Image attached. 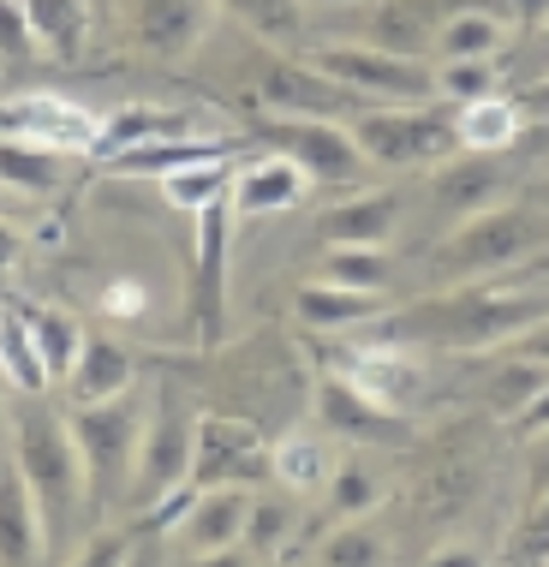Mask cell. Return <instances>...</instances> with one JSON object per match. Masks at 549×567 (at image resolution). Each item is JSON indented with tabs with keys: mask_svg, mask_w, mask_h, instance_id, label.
Returning <instances> with one entry per match:
<instances>
[{
	"mask_svg": "<svg viewBox=\"0 0 549 567\" xmlns=\"http://www.w3.org/2000/svg\"><path fill=\"white\" fill-rule=\"evenodd\" d=\"M472 7H484V12H496L501 24H514V30H538L549 24V0H472Z\"/></svg>",
	"mask_w": 549,
	"mask_h": 567,
	"instance_id": "ee69618b",
	"label": "cell"
},
{
	"mask_svg": "<svg viewBox=\"0 0 549 567\" xmlns=\"http://www.w3.org/2000/svg\"><path fill=\"white\" fill-rule=\"evenodd\" d=\"M221 12H234L263 49L304 54V0H221Z\"/></svg>",
	"mask_w": 549,
	"mask_h": 567,
	"instance_id": "f1b7e54d",
	"label": "cell"
},
{
	"mask_svg": "<svg viewBox=\"0 0 549 567\" xmlns=\"http://www.w3.org/2000/svg\"><path fill=\"white\" fill-rule=\"evenodd\" d=\"M311 412H317V431L364 442V449H401L412 436L406 412H394V406L376 401V394H364L359 382L341 377L334 364H323V371L311 377Z\"/></svg>",
	"mask_w": 549,
	"mask_h": 567,
	"instance_id": "7c38bea8",
	"label": "cell"
},
{
	"mask_svg": "<svg viewBox=\"0 0 549 567\" xmlns=\"http://www.w3.org/2000/svg\"><path fill=\"white\" fill-rule=\"evenodd\" d=\"M0 377L19 382V394H42L54 382L49 364H42V352H37V334L24 323V311L0 317Z\"/></svg>",
	"mask_w": 549,
	"mask_h": 567,
	"instance_id": "d590c367",
	"label": "cell"
},
{
	"mask_svg": "<svg viewBox=\"0 0 549 567\" xmlns=\"http://www.w3.org/2000/svg\"><path fill=\"white\" fill-rule=\"evenodd\" d=\"M12 460H19L30 496H37L42 532L66 538L79 526V514H90V478L72 424L54 406H42V394H24L19 419H12Z\"/></svg>",
	"mask_w": 549,
	"mask_h": 567,
	"instance_id": "7a4b0ae2",
	"label": "cell"
},
{
	"mask_svg": "<svg viewBox=\"0 0 549 567\" xmlns=\"http://www.w3.org/2000/svg\"><path fill=\"white\" fill-rule=\"evenodd\" d=\"M221 0H132V37L156 60H191L209 42Z\"/></svg>",
	"mask_w": 549,
	"mask_h": 567,
	"instance_id": "2e32d148",
	"label": "cell"
},
{
	"mask_svg": "<svg viewBox=\"0 0 549 567\" xmlns=\"http://www.w3.org/2000/svg\"><path fill=\"white\" fill-rule=\"evenodd\" d=\"M549 251V209L538 197L526 204H496L484 216L460 221L448 239L431 251V281L460 287V281H496V275L531 264Z\"/></svg>",
	"mask_w": 549,
	"mask_h": 567,
	"instance_id": "3957f363",
	"label": "cell"
},
{
	"mask_svg": "<svg viewBox=\"0 0 549 567\" xmlns=\"http://www.w3.org/2000/svg\"><path fill=\"white\" fill-rule=\"evenodd\" d=\"M311 7H329L334 12V7H353V0H311Z\"/></svg>",
	"mask_w": 549,
	"mask_h": 567,
	"instance_id": "11a10c76",
	"label": "cell"
},
{
	"mask_svg": "<svg viewBox=\"0 0 549 567\" xmlns=\"http://www.w3.org/2000/svg\"><path fill=\"white\" fill-rule=\"evenodd\" d=\"M108 120L79 109L66 96H12L0 102V137H30V144L66 150V156H96Z\"/></svg>",
	"mask_w": 549,
	"mask_h": 567,
	"instance_id": "9a60e30c",
	"label": "cell"
},
{
	"mask_svg": "<svg viewBox=\"0 0 549 567\" xmlns=\"http://www.w3.org/2000/svg\"><path fill=\"white\" fill-rule=\"evenodd\" d=\"M0 54H12V60L37 54V30H30L19 0H0Z\"/></svg>",
	"mask_w": 549,
	"mask_h": 567,
	"instance_id": "7bdbcfd3",
	"label": "cell"
},
{
	"mask_svg": "<svg viewBox=\"0 0 549 567\" xmlns=\"http://www.w3.org/2000/svg\"><path fill=\"white\" fill-rule=\"evenodd\" d=\"M353 144L364 150L371 167L406 174V167H436L448 156H460V132L454 114L424 102V109H364L353 120Z\"/></svg>",
	"mask_w": 549,
	"mask_h": 567,
	"instance_id": "8992f818",
	"label": "cell"
},
{
	"mask_svg": "<svg viewBox=\"0 0 549 567\" xmlns=\"http://www.w3.org/2000/svg\"><path fill=\"white\" fill-rule=\"evenodd\" d=\"M72 436L84 454V478H90V514H108L114 502H126L132 466H137V436H144V412H137L132 389L96 406H72Z\"/></svg>",
	"mask_w": 549,
	"mask_h": 567,
	"instance_id": "5b68a950",
	"label": "cell"
},
{
	"mask_svg": "<svg viewBox=\"0 0 549 567\" xmlns=\"http://www.w3.org/2000/svg\"><path fill=\"white\" fill-rule=\"evenodd\" d=\"M520 109H526V120H543V126H549V79L520 90Z\"/></svg>",
	"mask_w": 549,
	"mask_h": 567,
	"instance_id": "f907efd6",
	"label": "cell"
},
{
	"mask_svg": "<svg viewBox=\"0 0 549 567\" xmlns=\"http://www.w3.org/2000/svg\"><path fill=\"white\" fill-rule=\"evenodd\" d=\"M24 323H30V334H37V352H42V364H49V377L66 382L72 371H79V352L90 341L84 323H79V317H66V311H54V305H30Z\"/></svg>",
	"mask_w": 549,
	"mask_h": 567,
	"instance_id": "836d02e7",
	"label": "cell"
},
{
	"mask_svg": "<svg viewBox=\"0 0 549 567\" xmlns=\"http://www.w3.org/2000/svg\"><path fill=\"white\" fill-rule=\"evenodd\" d=\"M197 489H257L274 484V436L234 412H204L197 419V454H191Z\"/></svg>",
	"mask_w": 549,
	"mask_h": 567,
	"instance_id": "ba28073f",
	"label": "cell"
},
{
	"mask_svg": "<svg viewBox=\"0 0 549 567\" xmlns=\"http://www.w3.org/2000/svg\"><path fill=\"white\" fill-rule=\"evenodd\" d=\"M0 186L24 197H54L66 186V150L30 144V137H0Z\"/></svg>",
	"mask_w": 549,
	"mask_h": 567,
	"instance_id": "83f0119b",
	"label": "cell"
},
{
	"mask_svg": "<svg viewBox=\"0 0 549 567\" xmlns=\"http://www.w3.org/2000/svg\"><path fill=\"white\" fill-rule=\"evenodd\" d=\"M401 221H406L401 192H359L317 216V239L323 245H389L401 234Z\"/></svg>",
	"mask_w": 549,
	"mask_h": 567,
	"instance_id": "ffe728a7",
	"label": "cell"
},
{
	"mask_svg": "<svg viewBox=\"0 0 549 567\" xmlns=\"http://www.w3.org/2000/svg\"><path fill=\"white\" fill-rule=\"evenodd\" d=\"M191 132H204V120H191V114H179V109H149V102H132V109L108 114L96 156L108 162V156H120V150L156 144V137H191Z\"/></svg>",
	"mask_w": 549,
	"mask_h": 567,
	"instance_id": "484cf974",
	"label": "cell"
},
{
	"mask_svg": "<svg viewBox=\"0 0 549 567\" xmlns=\"http://www.w3.org/2000/svg\"><path fill=\"white\" fill-rule=\"evenodd\" d=\"M311 197V174L293 162V156H257L246 167H234V216H281V209H293Z\"/></svg>",
	"mask_w": 549,
	"mask_h": 567,
	"instance_id": "d6986e66",
	"label": "cell"
},
{
	"mask_svg": "<svg viewBox=\"0 0 549 567\" xmlns=\"http://www.w3.org/2000/svg\"><path fill=\"white\" fill-rule=\"evenodd\" d=\"M538 37H543V49H549V24H543V30H538Z\"/></svg>",
	"mask_w": 549,
	"mask_h": 567,
	"instance_id": "6f0895ef",
	"label": "cell"
},
{
	"mask_svg": "<svg viewBox=\"0 0 549 567\" xmlns=\"http://www.w3.org/2000/svg\"><path fill=\"white\" fill-rule=\"evenodd\" d=\"M501 192H508V162L490 156V150H460V156L436 162V174H431V221H436V234L442 227L454 234L460 221L496 209Z\"/></svg>",
	"mask_w": 549,
	"mask_h": 567,
	"instance_id": "5bb4252c",
	"label": "cell"
},
{
	"mask_svg": "<svg viewBox=\"0 0 549 567\" xmlns=\"http://www.w3.org/2000/svg\"><path fill=\"white\" fill-rule=\"evenodd\" d=\"M108 305H120V311H137L144 299H137V287H114V293H108Z\"/></svg>",
	"mask_w": 549,
	"mask_h": 567,
	"instance_id": "f5cc1de1",
	"label": "cell"
},
{
	"mask_svg": "<svg viewBox=\"0 0 549 567\" xmlns=\"http://www.w3.org/2000/svg\"><path fill=\"white\" fill-rule=\"evenodd\" d=\"M234 137H216V132H191V137H156V144H137V150H120L108 156V174L120 179H167L179 167H197V162H221L234 156Z\"/></svg>",
	"mask_w": 549,
	"mask_h": 567,
	"instance_id": "44dd1931",
	"label": "cell"
},
{
	"mask_svg": "<svg viewBox=\"0 0 549 567\" xmlns=\"http://www.w3.org/2000/svg\"><path fill=\"white\" fill-rule=\"evenodd\" d=\"M234 186L197 209V275H191V305H197V341L221 347L227 334V234H234Z\"/></svg>",
	"mask_w": 549,
	"mask_h": 567,
	"instance_id": "4fadbf2b",
	"label": "cell"
},
{
	"mask_svg": "<svg viewBox=\"0 0 549 567\" xmlns=\"http://www.w3.org/2000/svg\"><path fill=\"white\" fill-rule=\"evenodd\" d=\"M251 84H257V102H263L269 114H311V120H341V126H353L364 109H376L359 90H346L341 79L317 72L311 60H293L281 49H257Z\"/></svg>",
	"mask_w": 549,
	"mask_h": 567,
	"instance_id": "52a82bcc",
	"label": "cell"
},
{
	"mask_svg": "<svg viewBox=\"0 0 549 567\" xmlns=\"http://www.w3.org/2000/svg\"><path fill=\"white\" fill-rule=\"evenodd\" d=\"M72 389V406H96V401H114V394L132 389V352L120 341H102V334H90L84 352H79V371L66 377Z\"/></svg>",
	"mask_w": 549,
	"mask_h": 567,
	"instance_id": "4316f807",
	"label": "cell"
},
{
	"mask_svg": "<svg viewBox=\"0 0 549 567\" xmlns=\"http://www.w3.org/2000/svg\"><path fill=\"white\" fill-rule=\"evenodd\" d=\"M191 567H257V556L246 544H234V549H209V556H197Z\"/></svg>",
	"mask_w": 549,
	"mask_h": 567,
	"instance_id": "681fc988",
	"label": "cell"
},
{
	"mask_svg": "<svg viewBox=\"0 0 549 567\" xmlns=\"http://www.w3.org/2000/svg\"><path fill=\"white\" fill-rule=\"evenodd\" d=\"M501 42H508V24H501L496 12L460 7V12H448V24H442V37H436V66L442 60H496Z\"/></svg>",
	"mask_w": 549,
	"mask_h": 567,
	"instance_id": "1f68e13d",
	"label": "cell"
},
{
	"mask_svg": "<svg viewBox=\"0 0 549 567\" xmlns=\"http://www.w3.org/2000/svg\"><path fill=\"white\" fill-rule=\"evenodd\" d=\"M543 382H549V364L538 359H520V352H496V364L478 377V401L496 412V419H520V412L543 394Z\"/></svg>",
	"mask_w": 549,
	"mask_h": 567,
	"instance_id": "d4e9b609",
	"label": "cell"
},
{
	"mask_svg": "<svg viewBox=\"0 0 549 567\" xmlns=\"http://www.w3.org/2000/svg\"><path fill=\"white\" fill-rule=\"evenodd\" d=\"M304 60H311L317 72H329V79H341L346 90H359V96L376 102V109H424V102L442 96L431 60L383 54V49L353 42V37H323V42H311V49H304Z\"/></svg>",
	"mask_w": 549,
	"mask_h": 567,
	"instance_id": "277c9868",
	"label": "cell"
},
{
	"mask_svg": "<svg viewBox=\"0 0 549 567\" xmlns=\"http://www.w3.org/2000/svg\"><path fill=\"white\" fill-rule=\"evenodd\" d=\"M257 567H281V561H257Z\"/></svg>",
	"mask_w": 549,
	"mask_h": 567,
	"instance_id": "680465c9",
	"label": "cell"
},
{
	"mask_svg": "<svg viewBox=\"0 0 549 567\" xmlns=\"http://www.w3.org/2000/svg\"><path fill=\"white\" fill-rule=\"evenodd\" d=\"M132 567H156V549H149L144 538H137V556H132Z\"/></svg>",
	"mask_w": 549,
	"mask_h": 567,
	"instance_id": "db71d44e",
	"label": "cell"
},
{
	"mask_svg": "<svg viewBox=\"0 0 549 567\" xmlns=\"http://www.w3.org/2000/svg\"><path fill=\"white\" fill-rule=\"evenodd\" d=\"M436 84L448 102H484L501 90V72H496V60H442Z\"/></svg>",
	"mask_w": 549,
	"mask_h": 567,
	"instance_id": "f35d334b",
	"label": "cell"
},
{
	"mask_svg": "<svg viewBox=\"0 0 549 567\" xmlns=\"http://www.w3.org/2000/svg\"><path fill=\"white\" fill-rule=\"evenodd\" d=\"M329 526H341V519H359V514H376L383 508V496H389V478H383V466H371V460H341V466L329 472Z\"/></svg>",
	"mask_w": 549,
	"mask_h": 567,
	"instance_id": "f546056e",
	"label": "cell"
},
{
	"mask_svg": "<svg viewBox=\"0 0 549 567\" xmlns=\"http://www.w3.org/2000/svg\"><path fill=\"white\" fill-rule=\"evenodd\" d=\"M520 556L531 567L549 561V489H543V496H531V514L520 519Z\"/></svg>",
	"mask_w": 549,
	"mask_h": 567,
	"instance_id": "b9f144b4",
	"label": "cell"
},
{
	"mask_svg": "<svg viewBox=\"0 0 549 567\" xmlns=\"http://www.w3.org/2000/svg\"><path fill=\"white\" fill-rule=\"evenodd\" d=\"M526 478H531V496H543V489H549V431H543V436H531Z\"/></svg>",
	"mask_w": 549,
	"mask_h": 567,
	"instance_id": "7dc6e473",
	"label": "cell"
},
{
	"mask_svg": "<svg viewBox=\"0 0 549 567\" xmlns=\"http://www.w3.org/2000/svg\"><path fill=\"white\" fill-rule=\"evenodd\" d=\"M454 132H460V150H490V156H501V150L520 144L526 132V109L520 96H484V102H460L454 109Z\"/></svg>",
	"mask_w": 549,
	"mask_h": 567,
	"instance_id": "cb8c5ba5",
	"label": "cell"
},
{
	"mask_svg": "<svg viewBox=\"0 0 549 567\" xmlns=\"http://www.w3.org/2000/svg\"><path fill=\"white\" fill-rule=\"evenodd\" d=\"M549 317V293H514L496 281H460L448 293H431L406 311H389L383 323L353 329V341L376 347H436V352H501L514 334Z\"/></svg>",
	"mask_w": 549,
	"mask_h": 567,
	"instance_id": "6da1fadb",
	"label": "cell"
},
{
	"mask_svg": "<svg viewBox=\"0 0 549 567\" xmlns=\"http://www.w3.org/2000/svg\"><path fill=\"white\" fill-rule=\"evenodd\" d=\"M19 251H24L19 227H12V221H0V275H7L12 264H19Z\"/></svg>",
	"mask_w": 549,
	"mask_h": 567,
	"instance_id": "816d5d0a",
	"label": "cell"
},
{
	"mask_svg": "<svg viewBox=\"0 0 549 567\" xmlns=\"http://www.w3.org/2000/svg\"><path fill=\"white\" fill-rule=\"evenodd\" d=\"M329 472H334V460L329 449L317 436H274V484H287V489H323L329 484Z\"/></svg>",
	"mask_w": 549,
	"mask_h": 567,
	"instance_id": "8d00e7d4",
	"label": "cell"
},
{
	"mask_svg": "<svg viewBox=\"0 0 549 567\" xmlns=\"http://www.w3.org/2000/svg\"><path fill=\"white\" fill-rule=\"evenodd\" d=\"M323 281L359 287V293H389L394 287V257L383 245H329L323 251Z\"/></svg>",
	"mask_w": 549,
	"mask_h": 567,
	"instance_id": "e575fe53",
	"label": "cell"
},
{
	"mask_svg": "<svg viewBox=\"0 0 549 567\" xmlns=\"http://www.w3.org/2000/svg\"><path fill=\"white\" fill-rule=\"evenodd\" d=\"M293 311L311 334H353V329H371L394 311V293H359V287H341V281H304L293 293Z\"/></svg>",
	"mask_w": 549,
	"mask_h": 567,
	"instance_id": "ac0fdd59",
	"label": "cell"
},
{
	"mask_svg": "<svg viewBox=\"0 0 549 567\" xmlns=\"http://www.w3.org/2000/svg\"><path fill=\"white\" fill-rule=\"evenodd\" d=\"M317 567H389V526H383V514L341 519V526L317 544Z\"/></svg>",
	"mask_w": 549,
	"mask_h": 567,
	"instance_id": "4dcf8cb0",
	"label": "cell"
},
{
	"mask_svg": "<svg viewBox=\"0 0 549 567\" xmlns=\"http://www.w3.org/2000/svg\"><path fill=\"white\" fill-rule=\"evenodd\" d=\"M227 186H234V156H221V162H197V167H179V174H167L162 179V192H167V204L174 209H204L209 197H221Z\"/></svg>",
	"mask_w": 549,
	"mask_h": 567,
	"instance_id": "74e56055",
	"label": "cell"
},
{
	"mask_svg": "<svg viewBox=\"0 0 549 567\" xmlns=\"http://www.w3.org/2000/svg\"><path fill=\"white\" fill-rule=\"evenodd\" d=\"M538 204H543V209H549V179H543V186H538Z\"/></svg>",
	"mask_w": 549,
	"mask_h": 567,
	"instance_id": "9f6ffc18",
	"label": "cell"
},
{
	"mask_svg": "<svg viewBox=\"0 0 549 567\" xmlns=\"http://www.w3.org/2000/svg\"><path fill=\"white\" fill-rule=\"evenodd\" d=\"M442 24H448V0H353V7H334V37L371 42L383 54L431 60V66Z\"/></svg>",
	"mask_w": 549,
	"mask_h": 567,
	"instance_id": "9c48e42d",
	"label": "cell"
},
{
	"mask_svg": "<svg viewBox=\"0 0 549 567\" xmlns=\"http://www.w3.org/2000/svg\"><path fill=\"white\" fill-rule=\"evenodd\" d=\"M323 364H334L341 377H353L364 394H376L383 406L406 412L418 401V382L424 371L406 359V347H376V341H353L346 352H323Z\"/></svg>",
	"mask_w": 549,
	"mask_h": 567,
	"instance_id": "e0dca14e",
	"label": "cell"
},
{
	"mask_svg": "<svg viewBox=\"0 0 549 567\" xmlns=\"http://www.w3.org/2000/svg\"><path fill=\"white\" fill-rule=\"evenodd\" d=\"M191 454H197V419L174 401V394H167V401L144 419L126 502H132V508H149V502L186 489V484H191Z\"/></svg>",
	"mask_w": 549,
	"mask_h": 567,
	"instance_id": "8fae6325",
	"label": "cell"
},
{
	"mask_svg": "<svg viewBox=\"0 0 549 567\" xmlns=\"http://www.w3.org/2000/svg\"><path fill=\"white\" fill-rule=\"evenodd\" d=\"M30 30H37V49L49 60H79L84 54V0H19Z\"/></svg>",
	"mask_w": 549,
	"mask_h": 567,
	"instance_id": "d6a6232c",
	"label": "cell"
},
{
	"mask_svg": "<svg viewBox=\"0 0 549 567\" xmlns=\"http://www.w3.org/2000/svg\"><path fill=\"white\" fill-rule=\"evenodd\" d=\"M424 567H484V556L472 544H442V549H431V561Z\"/></svg>",
	"mask_w": 549,
	"mask_h": 567,
	"instance_id": "c3c4849f",
	"label": "cell"
},
{
	"mask_svg": "<svg viewBox=\"0 0 549 567\" xmlns=\"http://www.w3.org/2000/svg\"><path fill=\"white\" fill-rule=\"evenodd\" d=\"M501 352H520V359H538V364H549V317H543V323H531L526 334H514V341L501 347Z\"/></svg>",
	"mask_w": 549,
	"mask_h": 567,
	"instance_id": "f6af8a7d",
	"label": "cell"
},
{
	"mask_svg": "<svg viewBox=\"0 0 549 567\" xmlns=\"http://www.w3.org/2000/svg\"><path fill=\"white\" fill-rule=\"evenodd\" d=\"M246 514H251V489H197V502L179 519V544L191 556H209V549H234L246 544Z\"/></svg>",
	"mask_w": 549,
	"mask_h": 567,
	"instance_id": "603a6c76",
	"label": "cell"
},
{
	"mask_svg": "<svg viewBox=\"0 0 549 567\" xmlns=\"http://www.w3.org/2000/svg\"><path fill=\"white\" fill-rule=\"evenodd\" d=\"M543 567H549V561H543Z\"/></svg>",
	"mask_w": 549,
	"mask_h": 567,
	"instance_id": "91938a15",
	"label": "cell"
},
{
	"mask_svg": "<svg viewBox=\"0 0 549 567\" xmlns=\"http://www.w3.org/2000/svg\"><path fill=\"white\" fill-rule=\"evenodd\" d=\"M42 514H37V496H30L19 460L0 466V567H42Z\"/></svg>",
	"mask_w": 549,
	"mask_h": 567,
	"instance_id": "7402d4cb",
	"label": "cell"
},
{
	"mask_svg": "<svg viewBox=\"0 0 549 567\" xmlns=\"http://www.w3.org/2000/svg\"><path fill=\"white\" fill-rule=\"evenodd\" d=\"M132 556H137L132 532H96V538L79 549V561H72V567H132Z\"/></svg>",
	"mask_w": 549,
	"mask_h": 567,
	"instance_id": "60d3db41",
	"label": "cell"
},
{
	"mask_svg": "<svg viewBox=\"0 0 549 567\" xmlns=\"http://www.w3.org/2000/svg\"><path fill=\"white\" fill-rule=\"evenodd\" d=\"M257 137L274 150V156H293L304 174H311V186H359L364 174H371V162H364V150L353 144V126H341V120H311V114H269Z\"/></svg>",
	"mask_w": 549,
	"mask_h": 567,
	"instance_id": "30bf717a",
	"label": "cell"
},
{
	"mask_svg": "<svg viewBox=\"0 0 549 567\" xmlns=\"http://www.w3.org/2000/svg\"><path fill=\"white\" fill-rule=\"evenodd\" d=\"M543 431H549V382H543V394H538V401H531V406L520 412V419H514V436H520V442L543 436Z\"/></svg>",
	"mask_w": 549,
	"mask_h": 567,
	"instance_id": "bcb514c9",
	"label": "cell"
},
{
	"mask_svg": "<svg viewBox=\"0 0 549 567\" xmlns=\"http://www.w3.org/2000/svg\"><path fill=\"white\" fill-rule=\"evenodd\" d=\"M287 532H293V508L287 502H257L251 496V514H246V549L257 561H274L287 544Z\"/></svg>",
	"mask_w": 549,
	"mask_h": 567,
	"instance_id": "ab89813d",
	"label": "cell"
}]
</instances>
